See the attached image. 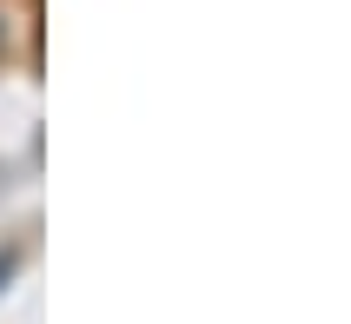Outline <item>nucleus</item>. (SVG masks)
Listing matches in <instances>:
<instances>
[{"mask_svg":"<svg viewBox=\"0 0 351 324\" xmlns=\"http://www.w3.org/2000/svg\"><path fill=\"white\" fill-rule=\"evenodd\" d=\"M7 271H14V258H0V278H7Z\"/></svg>","mask_w":351,"mask_h":324,"instance_id":"nucleus-1","label":"nucleus"}]
</instances>
